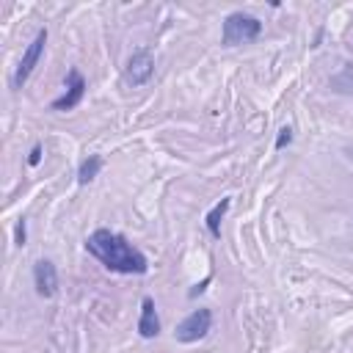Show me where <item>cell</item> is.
Wrapping results in <instances>:
<instances>
[{"label":"cell","instance_id":"8992f818","mask_svg":"<svg viewBox=\"0 0 353 353\" xmlns=\"http://www.w3.org/2000/svg\"><path fill=\"white\" fill-rule=\"evenodd\" d=\"M85 94V77L80 74V69H69L66 74V94L52 99V110H72L74 105H80Z\"/></svg>","mask_w":353,"mask_h":353},{"label":"cell","instance_id":"277c9868","mask_svg":"<svg viewBox=\"0 0 353 353\" xmlns=\"http://www.w3.org/2000/svg\"><path fill=\"white\" fill-rule=\"evenodd\" d=\"M154 74V55L149 47H138L130 58H127V66H124V80L130 85H143L149 83Z\"/></svg>","mask_w":353,"mask_h":353},{"label":"cell","instance_id":"9c48e42d","mask_svg":"<svg viewBox=\"0 0 353 353\" xmlns=\"http://www.w3.org/2000/svg\"><path fill=\"white\" fill-rule=\"evenodd\" d=\"M229 204H232V199H229V196H223V199H221V201L207 212L204 223H207V232H210L212 237H221V221H223V215H226Z\"/></svg>","mask_w":353,"mask_h":353},{"label":"cell","instance_id":"5bb4252c","mask_svg":"<svg viewBox=\"0 0 353 353\" xmlns=\"http://www.w3.org/2000/svg\"><path fill=\"white\" fill-rule=\"evenodd\" d=\"M39 163H41V146L36 143V146L30 149V154H28V165H30V168H36Z\"/></svg>","mask_w":353,"mask_h":353},{"label":"cell","instance_id":"52a82bcc","mask_svg":"<svg viewBox=\"0 0 353 353\" xmlns=\"http://www.w3.org/2000/svg\"><path fill=\"white\" fill-rule=\"evenodd\" d=\"M33 284L41 298H52L58 292V270L50 259H39L33 265Z\"/></svg>","mask_w":353,"mask_h":353},{"label":"cell","instance_id":"8fae6325","mask_svg":"<svg viewBox=\"0 0 353 353\" xmlns=\"http://www.w3.org/2000/svg\"><path fill=\"white\" fill-rule=\"evenodd\" d=\"M331 85H334L336 91L353 94V63H345V66H342V74L331 77Z\"/></svg>","mask_w":353,"mask_h":353},{"label":"cell","instance_id":"6da1fadb","mask_svg":"<svg viewBox=\"0 0 353 353\" xmlns=\"http://www.w3.org/2000/svg\"><path fill=\"white\" fill-rule=\"evenodd\" d=\"M85 251L97 256L108 270L113 273H127V276H143L149 270V262L143 251H138L124 234L110 232V229H94L85 237Z\"/></svg>","mask_w":353,"mask_h":353},{"label":"cell","instance_id":"3957f363","mask_svg":"<svg viewBox=\"0 0 353 353\" xmlns=\"http://www.w3.org/2000/svg\"><path fill=\"white\" fill-rule=\"evenodd\" d=\"M210 328H212V312H210V309H196V312H190V314L176 325L174 336H176V342L190 345V342L204 339Z\"/></svg>","mask_w":353,"mask_h":353},{"label":"cell","instance_id":"30bf717a","mask_svg":"<svg viewBox=\"0 0 353 353\" xmlns=\"http://www.w3.org/2000/svg\"><path fill=\"white\" fill-rule=\"evenodd\" d=\"M99 168H102V157H99V154H88V157L80 163V168H77V182H80V185H88V182L99 174Z\"/></svg>","mask_w":353,"mask_h":353},{"label":"cell","instance_id":"ba28073f","mask_svg":"<svg viewBox=\"0 0 353 353\" xmlns=\"http://www.w3.org/2000/svg\"><path fill=\"white\" fill-rule=\"evenodd\" d=\"M138 334H141L143 339H154V336L160 334V317H157V309H154V301H152V298H143V301H141Z\"/></svg>","mask_w":353,"mask_h":353},{"label":"cell","instance_id":"7a4b0ae2","mask_svg":"<svg viewBox=\"0 0 353 353\" xmlns=\"http://www.w3.org/2000/svg\"><path fill=\"white\" fill-rule=\"evenodd\" d=\"M262 33V22L251 14H243V11H232L226 19H223V28H221V44L223 47H237V44H248L254 39H259Z\"/></svg>","mask_w":353,"mask_h":353},{"label":"cell","instance_id":"5b68a950","mask_svg":"<svg viewBox=\"0 0 353 353\" xmlns=\"http://www.w3.org/2000/svg\"><path fill=\"white\" fill-rule=\"evenodd\" d=\"M44 44H47V30L41 28V30L36 33V39L28 44V50L22 52V61H19L17 72H14V88H22V85L28 83V77L33 74V69H36L41 52H44Z\"/></svg>","mask_w":353,"mask_h":353},{"label":"cell","instance_id":"7c38bea8","mask_svg":"<svg viewBox=\"0 0 353 353\" xmlns=\"http://www.w3.org/2000/svg\"><path fill=\"white\" fill-rule=\"evenodd\" d=\"M290 143H292V127H281L273 146H276V149H284V146H290Z\"/></svg>","mask_w":353,"mask_h":353},{"label":"cell","instance_id":"4fadbf2b","mask_svg":"<svg viewBox=\"0 0 353 353\" xmlns=\"http://www.w3.org/2000/svg\"><path fill=\"white\" fill-rule=\"evenodd\" d=\"M25 240H28V229H25V218H19L17 221V229H14V243L17 245H25Z\"/></svg>","mask_w":353,"mask_h":353}]
</instances>
